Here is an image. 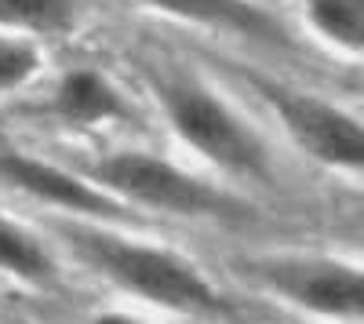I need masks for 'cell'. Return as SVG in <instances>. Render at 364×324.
I'll return each mask as SVG.
<instances>
[{
	"label": "cell",
	"mask_w": 364,
	"mask_h": 324,
	"mask_svg": "<svg viewBox=\"0 0 364 324\" xmlns=\"http://www.w3.org/2000/svg\"><path fill=\"white\" fill-rule=\"evenodd\" d=\"M262 92L302 153H310L314 161L328 168L364 171V124L353 113L331 106L317 95L291 92V87L262 84Z\"/></svg>",
	"instance_id": "obj_5"
},
{
	"label": "cell",
	"mask_w": 364,
	"mask_h": 324,
	"mask_svg": "<svg viewBox=\"0 0 364 324\" xmlns=\"http://www.w3.org/2000/svg\"><path fill=\"white\" fill-rule=\"evenodd\" d=\"M157 102L178 142L233 179H269V153L259 131L223 95L193 77H157Z\"/></svg>",
	"instance_id": "obj_2"
},
{
	"label": "cell",
	"mask_w": 364,
	"mask_h": 324,
	"mask_svg": "<svg viewBox=\"0 0 364 324\" xmlns=\"http://www.w3.org/2000/svg\"><path fill=\"white\" fill-rule=\"evenodd\" d=\"M87 324H157V320H149L142 313H132V310H102L95 313Z\"/></svg>",
	"instance_id": "obj_13"
},
{
	"label": "cell",
	"mask_w": 364,
	"mask_h": 324,
	"mask_svg": "<svg viewBox=\"0 0 364 324\" xmlns=\"http://www.w3.org/2000/svg\"><path fill=\"white\" fill-rule=\"evenodd\" d=\"M55 109L70 124H106V121H124L128 117L120 92L95 70H70L58 80Z\"/></svg>",
	"instance_id": "obj_8"
},
{
	"label": "cell",
	"mask_w": 364,
	"mask_h": 324,
	"mask_svg": "<svg viewBox=\"0 0 364 324\" xmlns=\"http://www.w3.org/2000/svg\"><path fill=\"white\" fill-rule=\"evenodd\" d=\"M142 4L161 15L211 29H230V33H248V37H281L277 22L248 0H142Z\"/></svg>",
	"instance_id": "obj_7"
},
{
	"label": "cell",
	"mask_w": 364,
	"mask_h": 324,
	"mask_svg": "<svg viewBox=\"0 0 364 324\" xmlns=\"http://www.w3.org/2000/svg\"><path fill=\"white\" fill-rule=\"evenodd\" d=\"M0 277L44 288L58 277V259L37 230L0 212Z\"/></svg>",
	"instance_id": "obj_9"
},
{
	"label": "cell",
	"mask_w": 364,
	"mask_h": 324,
	"mask_svg": "<svg viewBox=\"0 0 364 324\" xmlns=\"http://www.w3.org/2000/svg\"><path fill=\"white\" fill-rule=\"evenodd\" d=\"M87 179L132 212H157L178 219H226L245 208L215 183L146 150L106 153L102 161H95Z\"/></svg>",
	"instance_id": "obj_3"
},
{
	"label": "cell",
	"mask_w": 364,
	"mask_h": 324,
	"mask_svg": "<svg viewBox=\"0 0 364 324\" xmlns=\"http://www.w3.org/2000/svg\"><path fill=\"white\" fill-rule=\"evenodd\" d=\"M310 26L346 51H364V0H310Z\"/></svg>",
	"instance_id": "obj_11"
},
{
	"label": "cell",
	"mask_w": 364,
	"mask_h": 324,
	"mask_svg": "<svg viewBox=\"0 0 364 324\" xmlns=\"http://www.w3.org/2000/svg\"><path fill=\"white\" fill-rule=\"evenodd\" d=\"M245 274L302 313L328 320H364V266L331 255H259Z\"/></svg>",
	"instance_id": "obj_4"
},
{
	"label": "cell",
	"mask_w": 364,
	"mask_h": 324,
	"mask_svg": "<svg viewBox=\"0 0 364 324\" xmlns=\"http://www.w3.org/2000/svg\"><path fill=\"white\" fill-rule=\"evenodd\" d=\"M0 179H8L26 197H33L77 222H102V226H132L135 222V212L124 208L117 197H109L102 186H95L91 179H84V175H77L70 168L41 161V157L4 153L0 157Z\"/></svg>",
	"instance_id": "obj_6"
},
{
	"label": "cell",
	"mask_w": 364,
	"mask_h": 324,
	"mask_svg": "<svg viewBox=\"0 0 364 324\" xmlns=\"http://www.w3.org/2000/svg\"><path fill=\"white\" fill-rule=\"evenodd\" d=\"M41 70V51L29 37L0 33V95L26 87Z\"/></svg>",
	"instance_id": "obj_12"
},
{
	"label": "cell",
	"mask_w": 364,
	"mask_h": 324,
	"mask_svg": "<svg viewBox=\"0 0 364 324\" xmlns=\"http://www.w3.org/2000/svg\"><path fill=\"white\" fill-rule=\"evenodd\" d=\"M58 237L70 248V255L80 259L95 277L149 310L178 317H215L226 310L223 291L190 255L139 237L128 226L63 219Z\"/></svg>",
	"instance_id": "obj_1"
},
{
	"label": "cell",
	"mask_w": 364,
	"mask_h": 324,
	"mask_svg": "<svg viewBox=\"0 0 364 324\" xmlns=\"http://www.w3.org/2000/svg\"><path fill=\"white\" fill-rule=\"evenodd\" d=\"M77 22V0H0V33L55 37Z\"/></svg>",
	"instance_id": "obj_10"
}]
</instances>
